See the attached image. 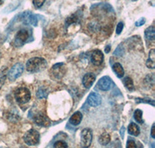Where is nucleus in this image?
Segmentation results:
<instances>
[{
    "label": "nucleus",
    "mask_w": 155,
    "mask_h": 148,
    "mask_svg": "<svg viewBox=\"0 0 155 148\" xmlns=\"http://www.w3.org/2000/svg\"><path fill=\"white\" fill-rule=\"evenodd\" d=\"M4 0H0V5H2V3H3Z\"/></svg>",
    "instance_id": "2f4dec72"
},
{
    "label": "nucleus",
    "mask_w": 155,
    "mask_h": 148,
    "mask_svg": "<svg viewBox=\"0 0 155 148\" xmlns=\"http://www.w3.org/2000/svg\"><path fill=\"white\" fill-rule=\"evenodd\" d=\"M82 120V114L80 111H77L70 118V123L73 125H78L81 123Z\"/></svg>",
    "instance_id": "4468645a"
},
{
    "label": "nucleus",
    "mask_w": 155,
    "mask_h": 148,
    "mask_svg": "<svg viewBox=\"0 0 155 148\" xmlns=\"http://www.w3.org/2000/svg\"><path fill=\"white\" fill-rule=\"evenodd\" d=\"M133 1H136V0H133Z\"/></svg>",
    "instance_id": "f704fd0d"
},
{
    "label": "nucleus",
    "mask_w": 155,
    "mask_h": 148,
    "mask_svg": "<svg viewBox=\"0 0 155 148\" xmlns=\"http://www.w3.org/2000/svg\"><path fill=\"white\" fill-rule=\"evenodd\" d=\"M124 83L126 87H127L129 90H130V91L134 90V82H133L132 79H131L130 77H126L124 80Z\"/></svg>",
    "instance_id": "412c9836"
},
{
    "label": "nucleus",
    "mask_w": 155,
    "mask_h": 148,
    "mask_svg": "<svg viewBox=\"0 0 155 148\" xmlns=\"http://www.w3.org/2000/svg\"><path fill=\"white\" fill-rule=\"evenodd\" d=\"M150 135H151L152 138H155V125H154V124L152 125L151 133H150Z\"/></svg>",
    "instance_id": "c756f323"
},
{
    "label": "nucleus",
    "mask_w": 155,
    "mask_h": 148,
    "mask_svg": "<svg viewBox=\"0 0 155 148\" xmlns=\"http://www.w3.org/2000/svg\"><path fill=\"white\" fill-rule=\"evenodd\" d=\"M45 1L46 0H33V5H34V7L36 9H39V8H41L44 5Z\"/></svg>",
    "instance_id": "a878e982"
},
{
    "label": "nucleus",
    "mask_w": 155,
    "mask_h": 148,
    "mask_svg": "<svg viewBox=\"0 0 155 148\" xmlns=\"http://www.w3.org/2000/svg\"><path fill=\"white\" fill-rule=\"evenodd\" d=\"M112 82L111 79L109 76H103V77L101 78L99 80L98 83H97V86L99 87L100 90H109L111 87Z\"/></svg>",
    "instance_id": "f8f14e48"
},
{
    "label": "nucleus",
    "mask_w": 155,
    "mask_h": 148,
    "mask_svg": "<svg viewBox=\"0 0 155 148\" xmlns=\"http://www.w3.org/2000/svg\"><path fill=\"white\" fill-rule=\"evenodd\" d=\"M34 122L38 125L41 126H48L51 124V121L46 115L43 114V113H38L34 117Z\"/></svg>",
    "instance_id": "9d476101"
},
{
    "label": "nucleus",
    "mask_w": 155,
    "mask_h": 148,
    "mask_svg": "<svg viewBox=\"0 0 155 148\" xmlns=\"http://www.w3.org/2000/svg\"><path fill=\"white\" fill-rule=\"evenodd\" d=\"M109 51H110V46L108 45L107 47H106V49H105V51H106V53H109Z\"/></svg>",
    "instance_id": "7c9ffc66"
},
{
    "label": "nucleus",
    "mask_w": 155,
    "mask_h": 148,
    "mask_svg": "<svg viewBox=\"0 0 155 148\" xmlns=\"http://www.w3.org/2000/svg\"><path fill=\"white\" fill-rule=\"evenodd\" d=\"M29 36H30V34H29V31L27 30L22 29V30H19L17 33H16V37H15V45L16 47H21V46H23L28 40Z\"/></svg>",
    "instance_id": "39448f33"
},
{
    "label": "nucleus",
    "mask_w": 155,
    "mask_h": 148,
    "mask_svg": "<svg viewBox=\"0 0 155 148\" xmlns=\"http://www.w3.org/2000/svg\"><path fill=\"white\" fill-rule=\"evenodd\" d=\"M0 148H7V147H5V146H0Z\"/></svg>",
    "instance_id": "473e14b6"
},
{
    "label": "nucleus",
    "mask_w": 155,
    "mask_h": 148,
    "mask_svg": "<svg viewBox=\"0 0 155 148\" xmlns=\"http://www.w3.org/2000/svg\"><path fill=\"white\" fill-rule=\"evenodd\" d=\"M47 65L48 64L44 58L34 57L27 61L26 68L30 72H37L44 70L47 67Z\"/></svg>",
    "instance_id": "f257e3e1"
},
{
    "label": "nucleus",
    "mask_w": 155,
    "mask_h": 148,
    "mask_svg": "<svg viewBox=\"0 0 155 148\" xmlns=\"http://www.w3.org/2000/svg\"><path fill=\"white\" fill-rule=\"evenodd\" d=\"M21 148H28V147H25V146H22Z\"/></svg>",
    "instance_id": "72a5a7b5"
},
{
    "label": "nucleus",
    "mask_w": 155,
    "mask_h": 148,
    "mask_svg": "<svg viewBox=\"0 0 155 148\" xmlns=\"http://www.w3.org/2000/svg\"><path fill=\"white\" fill-rule=\"evenodd\" d=\"M128 132L130 135H133V136H137L140 134V130L139 126L137 124L131 122L128 126Z\"/></svg>",
    "instance_id": "6ab92c4d"
},
{
    "label": "nucleus",
    "mask_w": 155,
    "mask_h": 148,
    "mask_svg": "<svg viewBox=\"0 0 155 148\" xmlns=\"http://www.w3.org/2000/svg\"><path fill=\"white\" fill-rule=\"evenodd\" d=\"M6 71H7V68L5 67H2V69H0V88L5 83V78H6Z\"/></svg>",
    "instance_id": "aec40b11"
},
{
    "label": "nucleus",
    "mask_w": 155,
    "mask_h": 148,
    "mask_svg": "<svg viewBox=\"0 0 155 148\" xmlns=\"http://www.w3.org/2000/svg\"><path fill=\"white\" fill-rule=\"evenodd\" d=\"M54 148H68V144L64 141H57L54 144Z\"/></svg>",
    "instance_id": "b1692460"
},
{
    "label": "nucleus",
    "mask_w": 155,
    "mask_h": 148,
    "mask_svg": "<svg viewBox=\"0 0 155 148\" xmlns=\"http://www.w3.org/2000/svg\"><path fill=\"white\" fill-rule=\"evenodd\" d=\"M47 94H48V93L46 92V90L43 88L39 89V90L37 91V97H38V98H41V99L45 98V97H47Z\"/></svg>",
    "instance_id": "393cba45"
},
{
    "label": "nucleus",
    "mask_w": 155,
    "mask_h": 148,
    "mask_svg": "<svg viewBox=\"0 0 155 148\" xmlns=\"http://www.w3.org/2000/svg\"><path fill=\"white\" fill-rule=\"evenodd\" d=\"M145 37L149 41H153L155 39V28L153 26H150L145 30Z\"/></svg>",
    "instance_id": "a211bd4d"
},
{
    "label": "nucleus",
    "mask_w": 155,
    "mask_h": 148,
    "mask_svg": "<svg viewBox=\"0 0 155 148\" xmlns=\"http://www.w3.org/2000/svg\"><path fill=\"white\" fill-rule=\"evenodd\" d=\"M88 104L92 107H97L102 103V97L97 93H91L87 98Z\"/></svg>",
    "instance_id": "1a4fd4ad"
},
{
    "label": "nucleus",
    "mask_w": 155,
    "mask_h": 148,
    "mask_svg": "<svg viewBox=\"0 0 155 148\" xmlns=\"http://www.w3.org/2000/svg\"><path fill=\"white\" fill-rule=\"evenodd\" d=\"M111 140V137L108 132H105L100 135L99 138V142L101 145L102 146H106V145L109 144V143Z\"/></svg>",
    "instance_id": "f3484780"
},
{
    "label": "nucleus",
    "mask_w": 155,
    "mask_h": 148,
    "mask_svg": "<svg viewBox=\"0 0 155 148\" xmlns=\"http://www.w3.org/2000/svg\"><path fill=\"white\" fill-rule=\"evenodd\" d=\"M66 72V67L64 64L61 62V63H57L52 67V73L56 78L63 77L64 75Z\"/></svg>",
    "instance_id": "6e6552de"
},
{
    "label": "nucleus",
    "mask_w": 155,
    "mask_h": 148,
    "mask_svg": "<svg viewBox=\"0 0 155 148\" xmlns=\"http://www.w3.org/2000/svg\"><path fill=\"white\" fill-rule=\"evenodd\" d=\"M127 148H137L135 142L132 139H129L127 143Z\"/></svg>",
    "instance_id": "bb28decb"
},
{
    "label": "nucleus",
    "mask_w": 155,
    "mask_h": 148,
    "mask_svg": "<svg viewBox=\"0 0 155 148\" xmlns=\"http://www.w3.org/2000/svg\"><path fill=\"white\" fill-rule=\"evenodd\" d=\"M21 20L26 25H33V26H37V23H38V19H37V16L29 11L22 13Z\"/></svg>",
    "instance_id": "0eeeda50"
},
{
    "label": "nucleus",
    "mask_w": 155,
    "mask_h": 148,
    "mask_svg": "<svg viewBox=\"0 0 155 148\" xmlns=\"http://www.w3.org/2000/svg\"><path fill=\"white\" fill-rule=\"evenodd\" d=\"M104 56L100 50H95L92 51V55H91V61L95 65H100L103 62Z\"/></svg>",
    "instance_id": "9b49d317"
},
{
    "label": "nucleus",
    "mask_w": 155,
    "mask_h": 148,
    "mask_svg": "<svg viewBox=\"0 0 155 148\" xmlns=\"http://www.w3.org/2000/svg\"><path fill=\"white\" fill-rule=\"evenodd\" d=\"M95 79V76L93 73H87L85 74L82 79V83L86 88H90L92 85L93 84Z\"/></svg>",
    "instance_id": "ddd939ff"
},
{
    "label": "nucleus",
    "mask_w": 155,
    "mask_h": 148,
    "mask_svg": "<svg viewBox=\"0 0 155 148\" xmlns=\"http://www.w3.org/2000/svg\"><path fill=\"white\" fill-rule=\"evenodd\" d=\"M23 65L21 63L15 64L8 72V78L10 81H14L23 72Z\"/></svg>",
    "instance_id": "423d86ee"
},
{
    "label": "nucleus",
    "mask_w": 155,
    "mask_h": 148,
    "mask_svg": "<svg viewBox=\"0 0 155 148\" xmlns=\"http://www.w3.org/2000/svg\"><path fill=\"white\" fill-rule=\"evenodd\" d=\"M113 70L116 73L117 77L122 78L124 76V69L120 63L116 62L113 65Z\"/></svg>",
    "instance_id": "dca6fc26"
},
{
    "label": "nucleus",
    "mask_w": 155,
    "mask_h": 148,
    "mask_svg": "<svg viewBox=\"0 0 155 148\" xmlns=\"http://www.w3.org/2000/svg\"><path fill=\"white\" fill-rule=\"evenodd\" d=\"M145 22H146V19H145V18H141V19H140L138 21L136 22L135 25L137 26H142V25L144 24Z\"/></svg>",
    "instance_id": "c85d7f7f"
},
{
    "label": "nucleus",
    "mask_w": 155,
    "mask_h": 148,
    "mask_svg": "<svg viewBox=\"0 0 155 148\" xmlns=\"http://www.w3.org/2000/svg\"><path fill=\"white\" fill-rule=\"evenodd\" d=\"M142 115H143V112L140 109H137L134 111V116L135 120L139 123H143V118H142Z\"/></svg>",
    "instance_id": "4be33fe9"
},
{
    "label": "nucleus",
    "mask_w": 155,
    "mask_h": 148,
    "mask_svg": "<svg viewBox=\"0 0 155 148\" xmlns=\"http://www.w3.org/2000/svg\"><path fill=\"white\" fill-rule=\"evenodd\" d=\"M92 141V130L85 128L81 131V146L82 148H88L91 146Z\"/></svg>",
    "instance_id": "20e7f679"
},
{
    "label": "nucleus",
    "mask_w": 155,
    "mask_h": 148,
    "mask_svg": "<svg viewBox=\"0 0 155 148\" xmlns=\"http://www.w3.org/2000/svg\"><path fill=\"white\" fill-rule=\"evenodd\" d=\"M124 48L123 44H120V45L116 48V51L113 52V55H117V56H122V55H124Z\"/></svg>",
    "instance_id": "5701e85b"
},
{
    "label": "nucleus",
    "mask_w": 155,
    "mask_h": 148,
    "mask_svg": "<svg viewBox=\"0 0 155 148\" xmlns=\"http://www.w3.org/2000/svg\"><path fill=\"white\" fill-rule=\"evenodd\" d=\"M123 29H124V23H122V22H120L117 24V26H116V33L117 34H120Z\"/></svg>",
    "instance_id": "cd10ccee"
},
{
    "label": "nucleus",
    "mask_w": 155,
    "mask_h": 148,
    "mask_svg": "<svg viewBox=\"0 0 155 148\" xmlns=\"http://www.w3.org/2000/svg\"><path fill=\"white\" fill-rule=\"evenodd\" d=\"M30 90L26 87H19L15 92V98L19 104H26L30 100Z\"/></svg>",
    "instance_id": "f03ea898"
},
{
    "label": "nucleus",
    "mask_w": 155,
    "mask_h": 148,
    "mask_svg": "<svg viewBox=\"0 0 155 148\" xmlns=\"http://www.w3.org/2000/svg\"><path fill=\"white\" fill-rule=\"evenodd\" d=\"M155 50L151 49L149 53V58L146 62V65L150 69H154L155 67Z\"/></svg>",
    "instance_id": "2eb2a0df"
},
{
    "label": "nucleus",
    "mask_w": 155,
    "mask_h": 148,
    "mask_svg": "<svg viewBox=\"0 0 155 148\" xmlns=\"http://www.w3.org/2000/svg\"><path fill=\"white\" fill-rule=\"evenodd\" d=\"M25 143L29 146H35L40 142V133L38 131L31 129L26 132L23 137Z\"/></svg>",
    "instance_id": "7ed1b4c3"
}]
</instances>
